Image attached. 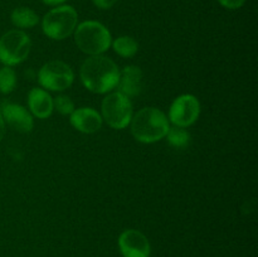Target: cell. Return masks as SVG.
Returning <instances> with one entry per match:
<instances>
[{"label": "cell", "instance_id": "4", "mask_svg": "<svg viewBox=\"0 0 258 257\" xmlns=\"http://www.w3.org/2000/svg\"><path fill=\"white\" fill-rule=\"evenodd\" d=\"M78 24L77 10L71 5H58L47 13L42 19L44 35L53 40H63L73 34Z\"/></svg>", "mask_w": 258, "mask_h": 257}, {"label": "cell", "instance_id": "5", "mask_svg": "<svg viewBox=\"0 0 258 257\" xmlns=\"http://www.w3.org/2000/svg\"><path fill=\"white\" fill-rule=\"evenodd\" d=\"M101 116L110 127L115 130L126 128L130 125L134 116L131 98L118 91L108 93L101 103Z\"/></svg>", "mask_w": 258, "mask_h": 257}, {"label": "cell", "instance_id": "19", "mask_svg": "<svg viewBox=\"0 0 258 257\" xmlns=\"http://www.w3.org/2000/svg\"><path fill=\"white\" fill-rule=\"evenodd\" d=\"M217 2H218L222 7L226 8V9L236 10L243 7L246 0H217Z\"/></svg>", "mask_w": 258, "mask_h": 257}, {"label": "cell", "instance_id": "16", "mask_svg": "<svg viewBox=\"0 0 258 257\" xmlns=\"http://www.w3.org/2000/svg\"><path fill=\"white\" fill-rule=\"evenodd\" d=\"M165 139L169 145L175 149H180V150L188 148L191 141L190 133L186 128L178 127V126H173V127L169 128Z\"/></svg>", "mask_w": 258, "mask_h": 257}, {"label": "cell", "instance_id": "12", "mask_svg": "<svg viewBox=\"0 0 258 257\" xmlns=\"http://www.w3.org/2000/svg\"><path fill=\"white\" fill-rule=\"evenodd\" d=\"M118 92L123 93L128 98L136 97L143 91V71L140 67L128 65L120 70L117 83Z\"/></svg>", "mask_w": 258, "mask_h": 257}, {"label": "cell", "instance_id": "15", "mask_svg": "<svg viewBox=\"0 0 258 257\" xmlns=\"http://www.w3.org/2000/svg\"><path fill=\"white\" fill-rule=\"evenodd\" d=\"M113 52L122 58H133L139 52V43L130 35H121L111 43Z\"/></svg>", "mask_w": 258, "mask_h": 257}, {"label": "cell", "instance_id": "22", "mask_svg": "<svg viewBox=\"0 0 258 257\" xmlns=\"http://www.w3.org/2000/svg\"><path fill=\"white\" fill-rule=\"evenodd\" d=\"M4 135H5V122L4 120H3L2 113H0V141L3 140Z\"/></svg>", "mask_w": 258, "mask_h": 257}, {"label": "cell", "instance_id": "14", "mask_svg": "<svg viewBox=\"0 0 258 257\" xmlns=\"http://www.w3.org/2000/svg\"><path fill=\"white\" fill-rule=\"evenodd\" d=\"M10 19L14 27L20 29H29L39 23V15L30 8L19 7L13 10Z\"/></svg>", "mask_w": 258, "mask_h": 257}, {"label": "cell", "instance_id": "10", "mask_svg": "<svg viewBox=\"0 0 258 257\" xmlns=\"http://www.w3.org/2000/svg\"><path fill=\"white\" fill-rule=\"evenodd\" d=\"M0 113H2L4 122L18 133H30L34 127L33 115L24 106L18 105V103H7L3 106Z\"/></svg>", "mask_w": 258, "mask_h": 257}, {"label": "cell", "instance_id": "17", "mask_svg": "<svg viewBox=\"0 0 258 257\" xmlns=\"http://www.w3.org/2000/svg\"><path fill=\"white\" fill-rule=\"evenodd\" d=\"M17 86V73L12 67L4 66L0 68V93L8 95L13 92Z\"/></svg>", "mask_w": 258, "mask_h": 257}, {"label": "cell", "instance_id": "11", "mask_svg": "<svg viewBox=\"0 0 258 257\" xmlns=\"http://www.w3.org/2000/svg\"><path fill=\"white\" fill-rule=\"evenodd\" d=\"M70 122L77 131L83 134H95L102 127V116L92 107L75 108L70 115Z\"/></svg>", "mask_w": 258, "mask_h": 257}, {"label": "cell", "instance_id": "3", "mask_svg": "<svg viewBox=\"0 0 258 257\" xmlns=\"http://www.w3.org/2000/svg\"><path fill=\"white\" fill-rule=\"evenodd\" d=\"M73 34L78 49L88 55L103 54L110 49L112 43L110 30L97 20H86L80 23Z\"/></svg>", "mask_w": 258, "mask_h": 257}, {"label": "cell", "instance_id": "6", "mask_svg": "<svg viewBox=\"0 0 258 257\" xmlns=\"http://www.w3.org/2000/svg\"><path fill=\"white\" fill-rule=\"evenodd\" d=\"M32 49L30 37L20 29H13L0 37V62L14 67L24 62Z\"/></svg>", "mask_w": 258, "mask_h": 257}, {"label": "cell", "instance_id": "20", "mask_svg": "<svg viewBox=\"0 0 258 257\" xmlns=\"http://www.w3.org/2000/svg\"><path fill=\"white\" fill-rule=\"evenodd\" d=\"M92 2L98 9L107 10V9H111V8L117 3V0H92Z\"/></svg>", "mask_w": 258, "mask_h": 257}, {"label": "cell", "instance_id": "8", "mask_svg": "<svg viewBox=\"0 0 258 257\" xmlns=\"http://www.w3.org/2000/svg\"><path fill=\"white\" fill-rule=\"evenodd\" d=\"M201 102L197 96L191 93H184L178 96L171 102L169 108V122L178 127H189L193 125L201 116Z\"/></svg>", "mask_w": 258, "mask_h": 257}, {"label": "cell", "instance_id": "18", "mask_svg": "<svg viewBox=\"0 0 258 257\" xmlns=\"http://www.w3.org/2000/svg\"><path fill=\"white\" fill-rule=\"evenodd\" d=\"M53 108L63 116H70L75 111V102L67 95H58L53 98Z\"/></svg>", "mask_w": 258, "mask_h": 257}, {"label": "cell", "instance_id": "7", "mask_svg": "<svg viewBox=\"0 0 258 257\" xmlns=\"http://www.w3.org/2000/svg\"><path fill=\"white\" fill-rule=\"evenodd\" d=\"M75 72L63 60H50L38 71V83L45 91L63 92L73 85Z\"/></svg>", "mask_w": 258, "mask_h": 257}, {"label": "cell", "instance_id": "13", "mask_svg": "<svg viewBox=\"0 0 258 257\" xmlns=\"http://www.w3.org/2000/svg\"><path fill=\"white\" fill-rule=\"evenodd\" d=\"M28 108L29 112L37 118H48L52 116L53 111V97L48 91L42 87H33L28 93Z\"/></svg>", "mask_w": 258, "mask_h": 257}, {"label": "cell", "instance_id": "2", "mask_svg": "<svg viewBox=\"0 0 258 257\" xmlns=\"http://www.w3.org/2000/svg\"><path fill=\"white\" fill-rule=\"evenodd\" d=\"M131 134L141 144H154L165 139L170 122L164 111L156 107H144L131 118Z\"/></svg>", "mask_w": 258, "mask_h": 257}, {"label": "cell", "instance_id": "1", "mask_svg": "<svg viewBox=\"0 0 258 257\" xmlns=\"http://www.w3.org/2000/svg\"><path fill=\"white\" fill-rule=\"evenodd\" d=\"M120 68L103 54L90 55L80 68V78L85 88L93 93L105 95L117 87Z\"/></svg>", "mask_w": 258, "mask_h": 257}, {"label": "cell", "instance_id": "21", "mask_svg": "<svg viewBox=\"0 0 258 257\" xmlns=\"http://www.w3.org/2000/svg\"><path fill=\"white\" fill-rule=\"evenodd\" d=\"M45 5H49V7H58V5L64 4L67 0H42Z\"/></svg>", "mask_w": 258, "mask_h": 257}, {"label": "cell", "instance_id": "9", "mask_svg": "<svg viewBox=\"0 0 258 257\" xmlns=\"http://www.w3.org/2000/svg\"><path fill=\"white\" fill-rule=\"evenodd\" d=\"M118 248L123 257H150L148 237L138 229H126L118 237Z\"/></svg>", "mask_w": 258, "mask_h": 257}]
</instances>
